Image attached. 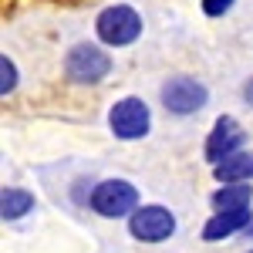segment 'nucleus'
Instances as JSON below:
<instances>
[{"label":"nucleus","instance_id":"15","mask_svg":"<svg viewBox=\"0 0 253 253\" xmlns=\"http://www.w3.org/2000/svg\"><path fill=\"white\" fill-rule=\"evenodd\" d=\"M247 236H253V226H250V230H247Z\"/></svg>","mask_w":253,"mask_h":253},{"label":"nucleus","instance_id":"4","mask_svg":"<svg viewBox=\"0 0 253 253\" xmlns=\"http://www.w3.org/2000/svg\"><path fill=\"white\" fill-rule=\"evenodd\" d=\"M64 71L75 84H98L101 78H108L112 58L98 44H75L64 58Z\"/></svg>","mask_w":253,"mask_h":253},{"label":"nucleus","instance_id":"1","mask_svg":"<svg viewBox=\"0 0 253 253\" xmlns=\"http://www.w3.org/2000/svg\"><path fill=\"white\" fill-rule=\"evenodd\" d=\"M91 210L105 219H122V216L138 213V189L128 179H105L91 189Z\"/></svg>","mask_w":253,"mask_h":253},{"label":"nucleus","instance_id":"9","mask_svg":"<svg viewBox=\"0 0 253 253\" xmlns=\"http://www.w3.org/2000/svg\"><path fill=\"white\" fill-rule=\"evenodd\" d=\"M213 210L216 213H233V210H250L253 203V186L250 182H233V186H223L213 193Z\"/></svg>","mask_w":253,"mask_h":253},{"label":"nucleus","instance_id":"12","mask_svg":"<svg viewBox=\"0 0 253 253\" xmlns=\"http://www.w3.org/2000/svg\"><path fill=\"white\" fill-rule=\"evenodd\" d=\"M0 75H3V81H0V95L7 98L14 88H17V64L7 58V54L0 58Z\"/></svg>","mask_w":253,"mask_h":253},{"label":"nucleus","instance_id":"2","mask_svg":"<svg viewBox=\"0 0 253 253\" xmlns=\"http://www.w3.org/2000/svg\"><path fill=\"white\" fill-rule=\"evenodd\" d=\"M108 128H112L115 138H122V142L145 138L149 128H152V112H149V105H145L142 98L128 95V98H122V101L112 105V112H108Z\"/></svg>","mask_w":253,"mask_h":253},{"label":"nucleus","instance_id":"7","mask_svg":"<svg viewBox=\"0 0 253 253\" xmlns=\"http://www.w3.org/2000/svg\"><path fill=\"white\" fill-rule=\"evenodd\" d=\"M240 145H243V128H240V122L230 115H219L213 125V132L206 138V162L210 166H219L223 159H230L240 152Z\"/></svg>","mask_w":253,"mask_h":253},{"label":"nucleus","instance_id":"11","mask_svg":"<svg viewBox=\"0 0 253 253\" xmlns=\"http://www.w3.org/2000/svg\"><path fill=\"white\" fill-rule=\"evenodd\" d=\"M34 210V196L27 193V189H20V186H7L3 196H0V213L3 219H20V216H27Z\"/></svg>","mask_w":253,"mask_h":253},{"label":"nucleus","instance_id":"14","mask_svg":"<svg viewBox=\"0 0 253 253\" xmlns=\"http://www.w3.org/2000/svg\"><path fill=\"white\" fill-rule=\"evenodd\" d=\"M243 98H247V105H253V78L243 84Z\"/></svg>","mask_w":253,"mask_h":253},{"label":"nucleus","instance_id":"10","mask_svg":"<svg viewBox=\"0 0 253 253\" xmlns=\"http://www.w3.org/2000/svg\"><path fill=\"white\" fill-rule=\"evenodd\" d=\"M213 175L219 182H226V186H233V182H250L253 179V152H236V156L223 159L213 169Z\"/></svg>","mask_w":253,"mask_h":253},{"label":"nucleus","instance_id":"13","mask_svg":"<svg viewBox=\"0 0 253 253\" xmlns=\"http://www.w3.org/2000/svg\"><path fill=\"white\" fill-rule=\"evenodd\" d=\"M233 7V0H203V14L206 17H219V14H226Z\"/></svg>","mask_w":253,"mask_h":253},{"label":"nucleus","instance_id":"5","mask_svg":"<svg viewBox=\"0 0 253 253\" xmlns=\"http://www.w3.org/2000/svg\"><path fill=\"white\" fill-rule=\"evenodd\" d=\"M162 105H166V112H172V115H196L206 101H210V91H206V84L203 81L189 78V75H175L162 84Z\"/></svg>","mask_w":253,"mask_h":253},{"label":"nucleus","instance_id":"6","mask_svg":"<svg viewBox=\"0 0 253 253\" xmlns=\"http://www.w3.org/2000/svg\"><path fill=\"white\" fill-rule=\"evenodd\" d=\"M128 230L142 243H162L175 233V216L166 206H138V213L128 219Z\"/></svg>","mask_w":253,"mask_h":253},{"label":"nucleus","instance_id":"8","mask_svg":"<svg viewBox=\"0 0 253 253\" xmlns=\"http://www.w3.org/2000/svg\"><path fill=\"white\" fill-rule=\"evenodd\" d=\"M253 226V213L250 210H233V213H216L206 226H203V240L206 243H219L226 236L240 233V230H250Z\"/></svg>","mask_w":253,"mask_h":253},{"label":"nucleus","instance_id":"3","mask_svg":"<svg viewBox=\"0 0 253 253\" xmlns=\"http://www.w3.org/2000/svg\"><path fill=\"white\" fill-rule=\"evenodd\" d=\"M95 31L101 44H108V47H125V44H132V41L142 34V17H138L132 7H125V3H115V7H105L95 20Z\"/></svg>","mask_w":253,"mask_h":253},{"label":"nucleus","instance_id":"16","mask_svg":"<svg viewBox=\"0 0 253 253\" xmlns=\"http://www.w3.org/2000/svg\"><path fill=\"white\" fill-rule=\"evenodd\" d=\"M247 253H253V250H247Z\"/></svg>","mask_w":253,"mask_h":253}]
</instances>
